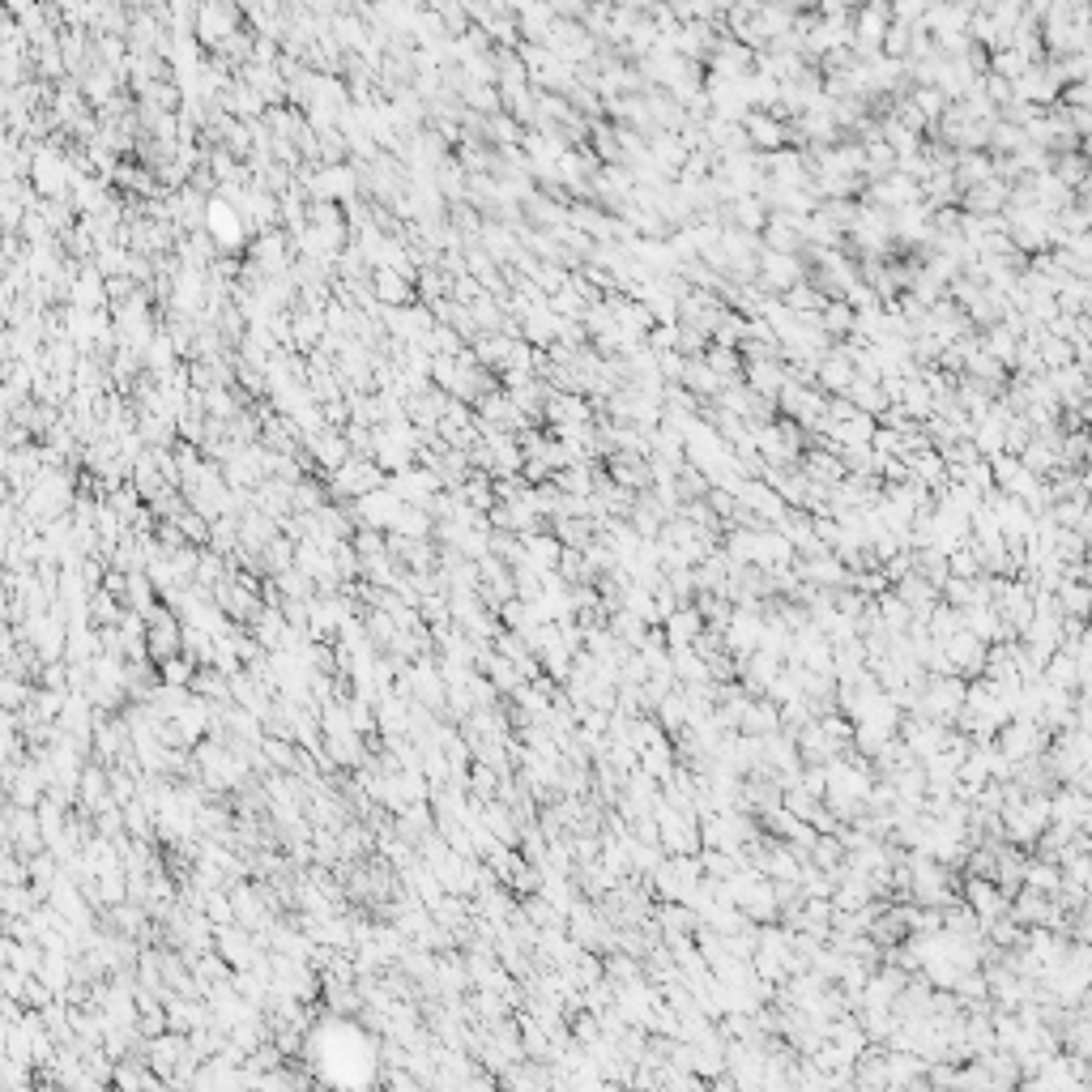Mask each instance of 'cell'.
Here are the masks:
<instances>
[{"instance_id": "1", "label": "cell", "mask_w": 1092, "mask_h": 1092, "mask_svg": "<svg viewBox=\"0 0 1092 1092\" xmlns=\"http://www.w3.org/2000/svg\"><path fill=\"white\" fill-rule=\"evenodd\" d=\"M333 491L337 495H355V500L380 491V465H372V461H346L342 470L333 474Z\"/></svg>"}, {"instance_id": "2", "label": "cell", "mask_w": 1092, "mask_h": 1092, "mask_svg": "<svg viewBox=\"0 0 1092 1092\" xmlns=\"http://www.w3.org/2000/svg\"><path fill=\"white\" fill-rule=\"evenodd\" d=\"M397 278H406V273H393V269H376V295L384 299V303H397V299H406L410 291L406 286H401Z\"/></svg>"}]
</instances>
